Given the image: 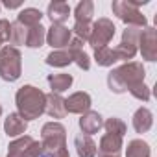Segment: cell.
Here are the masks:
<instances>
[{"mask_svg": "<svg viewBox=\"0 0 157 157\" xmlns=\"http://www.w3.org/2000/svg\"><path fill=\"white\" fill-rule=\"evenodd\" d=\"M104 128V118L98 111H87L82 115L80 118V129L83 135H93V133H98L100 129Z\"/></svg>", "mask_w": 157, "mask_h": 157, "instance_id": "cell-12", "label": "cell"}, {"mask_svg": "<svg viewBox=\"0 0 157 157\" xmlns=\"http://www.w3.org/2000/svg\"><path fill=\"white\" fill-rule=\"evenodd\" d=\"M137 50L140 52L142 59H146V61H155L157 59V32H155V28L146 26L140 32Z\"/></svg>", "mask_w": 157, "mask_h": 157, "instance_id": "cell-9", "label": "cell"}, {"mask_svg": "<svg viewBox=\"0 0 157 157\" xmlns=\"http://www.w3.org/2000/svg\"><path fill=\"white\" fill-rule=\"evenodd\" d=\"M91 105H93L91 94L89 93H83V91L72 93L65 100V111L67 113H72V115H83V113L91 111Z\"/></svg>", "mask_w": 157, "mask_h": 157, "instance_id": "cell-11", "label": "cell"}, {"mask_svg": "<svg viewBox=\"0 0 157 157\" xmlns=\"http://www.w3.org/2000/svg\"><path fill=\"white\" fill-rule=\"evenodd\" d=\"M46 43V28L43 24L28 28V37H26V46L28 48H41Z\"/></svg>", "mask_w": 157, "mask_h": 157, "instance_id": "cell-20", "label": "cell"}, {"mask_svg": "<svg viewBox=\"0 0 157 157\" xmlns=\"http://www.w3.org/2000/svg\"><path fill=\"white\" fill-rule=\"evenodd\" d=\"M46 15H48V19L52 21V24H63V22L68 21V17H70V6H68L67 2L56 0V2H50V4H48Z\"/></svg>", "mask_w": 157, "mask_h": 157, "instance_id": "cell-15", "label": "cell"}, {"mask_svg": "<svg viewBox=\"0 0 157 157\" xmlns=\"http://www.w3.org/2000/svg\"><path fill=\"white\" fill-rule=\"evenodd\" d=\"M98 157H118V155H98Z\"/></svg>", "mask_w": 157, "mask_h": 157, "instance_id": "cell-32", "label": "cell"}, {"mask_svg": "<svg viewBox=\"0 0 157 157\" xmlns=\"http://www.w3.org/2000/svg\"><path fill=\"white\" fill-rule=\"evenodd\" d=\"M0 44H2V43H0Z\"/></svg>", "mask_w": 157, "mask_h": 157, "instance_id": "cell-35", "label": "cell"}, {"mask_svg": "<svg viewBox=\"0 0 157 157\" xmlns=\"http://www.w3.org/2000/svg\"><path fill=\"white\" fill-rule=\"evenodd\" d=\"M150 146L142 139H133L128 142L126 148V157H150Z\"/></svg>", "mask_w": 157, "mask_h": 157, "instance_id": "cell-24", "label": "cell"}, {"mask_svg": "<svg viewBox=\"0 0 157 157\" xmlns=\"http://www.w3.org/2000/svg\"><path fill=\"white\" fill-rule=\"evenodd\" d=\"M46 82H48L52 93L61 94V93H65V91H68V89L72 87L74 78H72L70 74H50V76L46 78Z\"/></svg>", "mask_w": 157, "mask_h": 157, "instance_id": "cell-19", "label": "cell"}, {"mask_svg": "<svg viewBox=\"0 0 157 157\" xmlns=\"http://www.w3.org/2000/svg\"><path fill=\"white\" fill-rule=\"evenodd\" d=\"M129 94H131L133 98L140 100V102H148V100H150V96H151L150 87H148L146 83H139V85L131 87V89H129Z\"/></svg>", "mask_w": 157, "mask_h": 157, "instance_id": "cell-29", "label": "cell"}, {"mask_svg": "<svg viewBox=\"0 0 157 157\" xmlns=\"http://www.w3.org/2000/svg\"><path fill=\"white\" fill-rule=\"evenodd\" d=\"M96 148H98V155H118V151L122 150V137L105 133Z\"/></svg>", "mask_w": 157, "mask_h": 157, "instance_id": "cell-16", "label": "cell"}, {"mask_svg": "<svg viewBox=\"0 0 157 157\" xmlns=\"http://www.w3.org/2000/svg\"><path fill=\"white\" fill-rule=\"evenodd\" d=\"M28 129V122L19 113H10L4 120V131L8 137H22Z\"/></svg>", "mask_w": 157, "mask_h": 157, "instance_id": "cell-13", "label": "cell"}, {"mask_svg": "<svg viewBox=\"0 0 157 157\" xmlns=\"http://www.w3.org/2000/svg\"><path fill=\"white\" fill-rule=\"evenodd\" d=\"M26 37H28V28L19 24L17 21L11 22V35H10V43L13 44V48L21 46V44H26Z\"/></svg>", "mask_w": 157, "mask_h": 157, "instance_id": "cell-26", "label": "cell"}, {"mask_svg": "<svg viewBox=\"0 0 157 157\" xmlns=\"http://www.w3.org/2000/svg\"><path fill=\"white\" fill-rule=\"evenodd\" d=\"M115 24H113V21H109V19H105V17H102V19H98L94 24H93V30H91V37H89V44L96 50V48H104V46H107L111 41H113V37H115Z\"/></svg>", "mask_w": 157, "mask_h": 157, "instance_id": "cell-7", "label": "cell"}, {"mask_svg": "<svg viewBox=\"0 0 157 157\" xmlns=\"http://www.w3.org/2000/svg\"><path fill=\"white\" fill-rule=\"evenodd\" d=\"M153 126V115L148 107H139L133 115V128L137 133H146Z\"/></svg>", "mask_w": 157, "mask_h": 157, "instance_id": "cell-18", "label": "cell"}, {"mask_svg": "<svg viewBox=\"0 0 157 157\" xmlns=\"http://www.w3.org/2000/svg\"><path fill=\"white\" fill-rule=\"evenodd\" d=\"M6 157H41V142L30 135L17 137L10 142Z\"/></svg>", "mask_w": 157, "mask_h": 157, "instance_id": "cell-8", "label": "cell"}, {"mask_svg": "<svg viewBox=\"0 0 157 157\" xmlns=\"http://www.w3.org/2000/svg\"><path fill=\"white\" fill-rule=\"evenodd\" d=\"M0 10H2V4H0Z\"/></svg>", "mask_w": 157, "mask_h": 157, "instance_id": "cell-34", "label": "cell"}, {"mask_svg": "<svg viewBox=\"0 0 157 157\" xmlns=\"http://www.w3.org/2000/svg\"><path fill=\"white\" fill-rule=\"evenodd\" d=\"M74 148H76L78 157H96V153H98V148H96V142L93 140V137L83 135V133L74 139Z\"/></svg>", "mask_w": 157, "mask_h": 157, "instance_id": "cell-17", "label": "cell"}, {"mask_svg": "<svg viewBox=\"0 0 157 157\" xmlns=\"http://www.w3.org/2000/svg\"><path fill=\"white\" fill-rule=\"evenodd\" d=\"M41 19H43V13L39 10H35V8H24L17 15V22L22 24V26H26V28L41 24Z\"/></svg>", "mask_w": 157, "mask_h": 157, "instance_id": "cell-22", "label": "cell"}, {"mask_svg": "<svg viewBox=\"0 0 157 157\" xmlns=\"http://www.w3.org/2000/svg\"><path fill=\"white\" fill-rule=\"evenodd\" d=\"M91 30H93V22H74V28L70 32L74 33V37L82 39L85 43L91 37Z\"/></svg>", "mask_w": 157, "mask_h": 157, "instance_id": "cell-28", "label": "cell"}, {"mask_svg": "<svg viewBox=\"0 0 157 157\" xmlns=\"http://www.w3.org/2000/svg\"><path fill=\"white\" fill-rule=\"evenodd\" d=\"M44 61H46V65L57 67V68H63V67H68L70 63H74L72 61V54L68 52V48H65V50H52L46 56Z\"/></svg>", "mask_w": 157, "mask_h": 157, "instance_id": "cell-21", "label": "cell"}, {"mask_svg": "<svg viewBox=\"0 0 157 157\" xmlns=\"http://www.w3.org/2000/svg\"><path fill=\"white\" fill-rule=\"evenodd\" d=\"M4 6L8 10H17V8H21V2H4Z\"/></svg>", "mask_w": 157, "mask_h": 157, "instance_id": "cell-31", "label": "cell"}, {"mask_svg": "<svg viewBox=\"0 0 157 157\" xmlns=\"http://www.w3.org/2000/svg\"><path fill=\"white\" fill-rule=\"evenodd\" d=\"M144 28H139V26H126L124 33H122V41L115 50V56H117V61H126L129 63L135 56H137V43H139V35Z\"/></svg>", "mask_w": 157, "mask_h": 157, "instance_id": "cell-5", "label": "cell"}, {"mask_svg": "<svg viewBox=\"0 0 157 157\" xmlns=\"http://www.w3.org/2000/svg\"><path fill=\"white\" fill-rule=\"evenodd\" d=\"M144 78H146V70H144L142 63L129 61V63H124V65L113 68L107 74V85L113 93L122 94V93L129 91L131 87L144 83Z\"/></svg>", "mask_w": 157, "mask_h": 157, "instance_id": "cell-1", "label": "cell"}, {"mask_svg": "<svg viewBox=\"0 0 157 157\" xmlns=\"http://www.w3.org/2000/svg\"><path fill=\"white\" fill-rule=\"evenodd\" d=\"M111 10L126 26L146 28V24H148L146 17L139 11V8H135L131 4V0H115V2L111 4Z\"/></svg>", "mask_w": 157, "mask_h": 157, "instance_id": "cell-6", "label": "cell"}, {"mask_svg": "<svg viewBox=\"0 0 157 157\" xmlns=\"http://www.w3.org/2000/svg\"><path fill=\"white\" fill-rule=\"evenodd\" d=\"M15 104H17V113L26 120H35L44 113V104H46V94L33 85H22L17 94H15Z\"/></svg>", "mask_w": 157, "mask_h": 157, "instance_id": "cell-2", "label": "cell"}, {"mask_svg": "<svg viewBox=\"0 0 157 157\" xmlns=\"http://www.w3.org/2000/svg\"><path fill=\"white\" fill-rule=\"evenodd\" d=\"M44 113L52 118H65L67 111H65V98L61 94L56 93H48L46 94V104H44Z\"/></svg>", "mask_w": 157, "mask_h": 157, "instance_id": "cell-14", "label": "cell"}, {"mask_svg": "<svg viewBox=\"0 0 157 157\" xmlns=\"http://www.w3.org/2000/svg\"><path fill=\"white\" fill-rule=\"evenodd\" d=\"M93 15H94V4L91 2V0H82V2L74 8L76 22H91Z\"/></svg>", "mask_w": 157, "mask_h": 157, "instance_id": "cell-23", "label": "cell"}, {"mask_svg": "<svg viewBox=\"0 0 157 157\" xmlns=\"http://www.w3.org/2000/svg\"><path fill=\"white\" fill-rule=\"evenodd\" d=\"M72 39V32L63 24H52L46 30V43L54 50H65Z\"/></svg>", "mask_w": 157, "mask_h": 157, "instance_id": "cell-10", "label": "cell"}, {"mask_svg": "<svg viewBox=\"0 0 157 157\" xmlns=\"http://www.w3.org/2000/svg\"><path fill=\"white\" fill-rule=\"evenodd\" d=\"M67 148V129L59 122H46L41 129V157H54Z\"/></svg>", "mask_w": 157, "mask_h": 157, "instance_id": "cell-3", "label": "cell"}, {"mask_svg": "<svg viewBox=\"0 0 157 157\" xmlns=\"http://www.w3.org/2000/svg\"><path fill=\"white\" fill-rule=\"evenodd\" d=\"M94 61L98 63V67H113V65L117 63L115 50L109 48V46L96 48V50H94Z\"/></svg>", "mask_w": 157, "mask_h": 157, "instance_id": "cell-25", "label": "cell"}, {"mask_svg": "<svg viewBox=\"0 0 157 157\" xmlns=\"http://www.w3.org/2000/svg\"><path fill=\"white\" fill-rule=\"evenodd\" d=\"M11 35V22L6 19H0V43H8Z\"/></svg>", "mask_w": 157, "mask_h": 157, "instance_id": "cell-30", "label": "cell"}, {"mask_svg": "<svg viewBox=\"0 0 157 157\" xmlns=\"http://www.w3.org/2000/svg\"><path fill=\"white\" fill-rule=\"evenodd\" d=\"M104 128H105V131H107L109 135L124 137V133H126V124H124V120L118 118V117H111V118H107V120L104 122Z\"/></svg>", "mask_w": 157, "mask_h": 157, "instance_id": "cell-27", "label": "cell"}, {"mask_svg": "<svg viewBox=\"0 0 157 157\" xmlns=\"http://www.w3.org/2000/svg\"><path fill=\"white\" fill-rule=\"evenodd\" d=\"M0 117H2V105H0Z\"/></svg>", "mask_w": 157, "mask_h": 157, "instance_id": "cell-33", "label": "cell"}, {"mask_svg": "<svg viewBox=\"0 0 157 157\" xmlns=\"http://www.w3.org/2000/svg\"><path fill=\"white\" fill-rule=\"evenodd\" d=\"M22 74V56L19 48L2 46L0 48V78L4 82H17Z\"/></svg>", "mask_w": 157, "mask_h": 157, "instance_id": "cell-4", "label": "cell"}]
</instances>
